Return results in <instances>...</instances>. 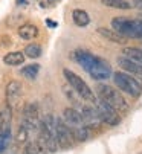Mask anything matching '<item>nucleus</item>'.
Masks as SVG:
<instances>
[{
	"label": "nucleus",
	"mask_w": 142,
	"mask_h": 154,
	"mask_svg": "<svg viewBox=\"0 0 142 154\" xmlns=\"http://www.w3.org/2000/svg\"><path fill=\"white\" fill-rule=\"evenodd\" d=\"M72 57L93 79L106 81L107 78L112 76V67L106 60L93 55L87 51H75Z\"/></svg>",
	"instance_id": "obj_1"
},
{
	"label": "nucleus",
	"mask_w": 142,
	"mask_h": 154,
	"mask_svg": "<svg viewBox=\"0 0 142 154\" xmlns=\"http://www.w3.org/2000/svg\"><path fill=\"white\" fill-rule=\"evenodd\" d=\"M43 148V151L55 152L58 151V142H57V118L51 113H47L40 121L38 128V139H37Z\"/></svg>",
	"instance_id": "obj_2"
},
{
	"label": "nucleus",
	"mask_w": 142,
	"mask_h": 154,
	"mask_svg": "<svg viewBox=\"0 0 142 154\" xmlns=\"http://www.w3.org/2000/svg\"><path fill=\"white\" fill-rule=\"evenodd\" d=\"M63 122L69 127V130L72 131V134L75 137V142H86L90 137V130L86 127L83 116L78 110L72 108V107H67L64 108L63 116H61Z\"/></svg>",
	"instance_id": "obj_3"
},
{
	"label": "nucleus",
	"mask_w": 142,
	"mask_h": 154,
	"mask_svg": "<svg viewBox=\"0 0 142 154\" xmlns=\"http://www.w3.org/2000/svg\"><path fill=\"white\" fill-rule=\"evenodd\" d=\"M96 98L99 101L109 104L115 110H118L119 113H124V112L128 110V102L125 101V98L121 95L119 90H116L115 87H112V85L99 84L96 87Z\"/></svg>",
	"instance_id": "obj_4"
},
{
	"label": "nucleus",
	"mask_w": 142,
	"mask_h": 154,
	"mask_svg": "<svg viewBox=\"0 0 142 154\" xmlns=\"http://www.w3.org/2000/svg\"><path fill=\"white\" fill-rule=\"evenodd\" d=\"M112 29L125 38H142V18L115 17L112 20Z\"/></svg>",
	"instance_id": "obj_5"
},
{
	"label": "nucleus",
	"mask_w": 142,
	"mask_h": 154,
	"mask_svg": "<svg viewBox=\"0 0 142 154\" xmlns=\"http://www.w3.org/2000/svg\"><path fill=\"white\" fill-rule=\"evenodd\" d=\"M63 75H64L66 81L69 82V85L81 96L83 101H86V102H89L92 105L96 102V95L93 93V90L89 87V84L80 75H77L74 70H70V69H63Z\"/></svg>",
	"instance_id": "obj_6"
},
{
	"label": "nucleus",
	"mask_w": 142,
	"mask_h": 154,
	"mask_svg": "<svg viewBox=\"0 0 142 154\" xmlns=\"http://www.w3.org/2000/svg\"><path fill=\"white\" fill-rule=\"evenodd\" d=\"M113 81L118 85V89L127 95H130L131 98H137L142 93V85L134 78H131L128 73H125L122 70L113 73Z\"/></svg>",
	"instance_id": "obj_7"
},
{
	"label": "nucleus",
	"mask_w": 142,
	"mask_h": 154,
	"mask_svg": "<svg viewBox=\"0 0 142 154\" xmlns=\"http://www.w3.org/2000/svg\"><path fill=\"white\" fill-rule=\"evenodd\" d=\"M93 107H95V110H96L99 119L103 121V124L110 125V127L119 125L121 116H119V112H118V110H115L113 107H110L109 104H106L99 99H96V102L93 104Z\"/></svg>",
	"instance_id": "obj_8"
},
{
	"label": "nucleus",
	"mask_w": 142,
	"mask_h": 154,
	"mask_svg": "<svg viewBox=\"0 0 142 154\" xmlns=\"http://www.w3.org/2000/svg\"><path fill=\"white\" fill-rule=\"evenodd\" d=\"M57 142H58V148L63 149L72 148L75 145V137L72 131L69 130V127L63 122L61 118H57Z\"/></svg>",
	"instance_id": "obj_9"
},
{
	"label": "nucleus",
	"mask_w": 142,
	"mask_h": 154,
	"mask_svg": "<svg viewBox=\"0 0 142 154\" xmlns=\"http://www.w3.org/2000/svg\"><path fill=\"white\" fill-rule=\"evenodd\" d=\"M80 113H81L83 121H84V124H86V127H87L89 130H101V128H103L104 124H103V121L99 119V116H98V113H96V110H95L93 105L84 104L83 108L80 110Z\"/></svg>",
	"instance_id": "obj_10"
},
{
	"label": "nucleus",
	"mask_w": 142,
	"mask_h": 154,
	"mask_svg": "<svg viewBox=\"0 0 142 154\" xmlns=\"http://www.w3.org/2000/svg\"><path fill=\"white\" fill-rule=\"evenodd\" d=\"M21 93H23V85L20 81L17 79H12L8 82L6 85V90H5V95H6V105H9L11 108L20 101L21 98Z\"/></svg>",
	"instance_id": "obj_11"
},
{
	"label": "nucleus",
	"mask_w": 142,
	"mask_h": 154,
	"mask_svg": "<svg viewBox=\"0 0 142 154\" xmlns=\"http://www.w3.org/2000/svg\"><path fill=\"white\" fill-rule=\"evenodd\" d=\"M118 66L122 69V72L128 73V75H136V76H142V64L136 63L127 57H119L116 60Z\"/></svg>",
	"instance_id": "obj_12"
},
{
	"label": "nucleus",
	"mask_w": 142,
	"mask_h": 154,
	"mask_svg": "<svg viewBox=\"0 0 142 154\" xmlns=\"http://www.w3.org/2000/svg\"><path fill=\"white\" fill-rule=\"evenodd\" d=\"M17 32H18V37H20L21 40H26V41L34 40V38L38 37V28H37L35 25H32V23H25V25H21V26L18 28Z\"/></svg>",
	"instance_id": "obj_13"
},
{
	"label": "nucleus",
	"mask_w": 142,
	"mask_h": 154,
	"mask_svg": "<svg viewBox=\"0 0 142 154\" xmlns=\"http://www.w3.org/2000/svg\"><path fill=\"white\" fill-rule=\"evenodd\" d=\"M96 31H98V34H99L103 38H106L107 41L118 43V45H122V43H125V40H127L125 37L119 35L118 32H115L113 29H107V28H98Z\"/></svg>",
	"instance_id": "obj_14"
},
{
	"label": "nucleus",
	"mask_w": 142,
	"mask_h": 154,
	"mask_svg": "<svg viewBox=\"0 0 142 154\" xmlns=\"http://www.w3.org/2000/svg\"><path fill=\"white\" fill-rule=\"evenodd\" d=\"M25 54L23 52H18V51H14V52H8L5 57H3V63L6 66H11V67H15V66H20L25 63Z\"/></svg>",
	"instance_id": "obj_15"
},
{
	"label": "nucleus",
	"mask_w": 142,
	"mask_h": 154,
	"mask_svg": "<svg viewBox=\"0 0 142 154\" xmlns=\"http://www.w3.org/2000/svg\"><path fill=\"white\" fill-rule=\"evenodd\" d=\"M63 92H64V95L69 98V101L74 104V107H72V108H75V110H78V112H80V110L83 108V105H84V102H83L81 96H80L74 89H72V87H64Z\"/></svg>",
	"instance_id": "obj_16"
},
{
	"label": "nucleus",
	"mask_w": 142,
	"mask_h": 154,
	"mask_svg": "<svg viewBox=\"0 0 142 154\" xmlns=\"http://www.w3.org/2000/svg\"><path fill=\"white\" fill-rule=\"evenodd\" d=\"M72 20H74V23L80 28H84L90 23V17L84 9H74L72 11Z\"/></svg>",
	"instance_id": "obj_17"
},
{
	"label": "nucleus",
	"mask_w": 142,
	"mask_h": 154,
	"mask_svg": "<svg viewBox=\"0 0 142 154\" xmlns=\"http://www.w3.org/2000/svg\"><path fill=\"white\" fill-rule=\"evenodd\" d=\"M101 3L107 8H115V9H131L133 5L130 0H101Z\"/></svg>",
	"instance_id": "obj_18"
},
{
	"label": "nucleus",
	"mask_w": 142,
	"mask_h": 154,
	"mask_svg": "<svg viewBox=\"0 0 142 154\" xmlns=\"http://www.w3.org/2000/svg\"><path fill=\"white\" fill-rule=\"evenodd\" d=\"M38 72H40V64H37V63L28 64V66H25V67L20 70V73L25 76V78H28V79H35L37 75H38Z\"/></svg>",
	"instance_id": "obj_19"
},
{
	"label": "nucleus",
	"mask_w": 142,
	"mask_h": 154,
	"mask_svg": "<svg viewBox=\"0 0 142 154\" xmlns=\"http://www.w3.org/2000/svg\"><path fill=\"white\" fill-rule=\"evenodd\" d=\"M122 54H124V57L142 64V49L140 48H124Z\"/></svg>",
	"instance_id": "obj_20"
},
{
	"label": "nucleus",
	"mask_w": 142,
	"mask_h": 154,
	"mask_svg": "<svg viewBox=\"0 0 142 154\" xmlns=\"http://www.w3.org/2000/svg\"><path fill=\"white\" fill-rule=\"evenodd\" d=\"M23 54H25V57L32 58V60L40 58V57H41V46L37 45V43H31V45H28V46L25 48Z\"/></svg>",
	"instance_id": "obj_21"
},
{
	"label": "nucleus",
	"mask_w": 142,
	"mask_h": 154,
	"mask_svg": "<svg viewBox=\"0 0 142 154\" xmlns=\"http://www.w3.org/2000/svg\"><path fill=\"white\" fill-rule=\"evenodd\" d=\"M43 151L40 142L35 139V140H28L26 145H25V149H23V154H40Z\"/></svg>",
	"instance_id": "obj_22"
},
{
	"label": "nucleus",
	"mask_w": 142,
	"mask_h": 154,
	"mask_svg": "<svg viewBox=\"0 0 142 154\" xmlns=\"http://www.w3.org/2000/svg\"><path fill=\"white\" fill-rule=\"evenodd\" d=\"M134 3H136V6L139 9H142V0H134Z\"/></svg>",
	"instance_id": "obj_23"
},
{
	"label": "nucleus",
	"mask_w": 142,
	"mask_h": 154,
	"mask_svg": "<svg viewBox=\"0 0 142 154\" xmlns=\"http://www.w3.org/2000/svg\"><path fill=\"white\" fill-rule=\"evenodd\" d=\"M47 25L49 26H57V23H54V21H51V20H47Z\"/></svg>",
	"instance_id": "obj_24"
}]
</instances>
